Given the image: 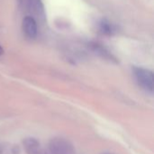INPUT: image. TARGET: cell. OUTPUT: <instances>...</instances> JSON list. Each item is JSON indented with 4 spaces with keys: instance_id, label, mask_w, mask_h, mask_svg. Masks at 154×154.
Instances as JSON below:
<instances>
[{
    "instance_id": "obj_3",
    "label": "cell",
    "mask_w": 154,
    "mask_h": 154,
    "mask_svg": "<svg viewBox=\"0 0 154 154\" xmlns=\"http://www.w3.org/2000/svg\"><path fill=\"white\" fill-rule=\"evenodd\" d=\"M23 30L26 36L31 39H33L37 36L38 34V26L35 19L32 16H25L23 20Z\"/></svg>"
},
{
    "instance_id": "obj_5",
    "label": "cell",
    "mask_w": 154,
    "mask_h": 154,
    "mask_svg": "<svg viewBox=\"0 0 154 154\" xmlns=\"http://www.w3.org/2000/svg\"><path fill=\"white\" fill-rule=\"evenodd\" d=\"M28 9L34 15L38 16H42L44 14L43 5L42 0H26Z\"/></svg>"
},
{
    "instance_id": "obj_1",
    "label": "cell",
    "mask_w": 154,
    "mask_h": 154,
    "mask_svg": "<svg viewBox=\"0 0 154 154\" xmlns=\"http://www.w3.org/2000/svg\"><path fill=\"white\" fill-rule=\"evenodd\" d=\"M134 74L137 83L141 87L148 92H153L154 77L152 71L141 67H135L134 68Z\"/></svg>"
},
{
    "instance_id": "obj_8",
    "label": "cell",
    "mask_w": 154,
    "mask_h": 154,
    "mask_svg": "<svg viewBox=\"0 0 154 154\" xmlns=\"http://www.w3.org/2000/svg\"><path fill=\"white\" fill-rule=\"evenodd\" d=\"M3 53H4V50H3V48L0 46V55H1V54H3Z\"/></svg>"
},
{
    "instance_id": "obj_2",
    "label": "cell",
    "mask_w": 154,
    "mask_h": 154,
    "mask_svg": "<svg viewBox=\"0 0 154 154\" xmlns=\"http://www.w3.org/2000/svg\"><path fill=\"white\" fill-rule=\"evenodd\" d=\"M50 154H75L73 145L63 138H54L49 143Z\"/></svg>"
},
{
    "instance_id": "obj_6",
    "label": "cell",
    "mask_w": 154,
    "mask_h": 154,
    "mask_svg": "<svg viewBox=\"0 0 154 154\" xmlns=\"http://www.w3.org/2000/svg\"><path fill=\"white\" fill-rule=\"evenodd\" d=\"M19 148L9 143H0V154H19Z\"/></svg>"
},
{
    "instance_id": "obj_4",
    "label": "cell",
    "mask_w": 154,
    "mask_h": 154,
    "mask_svg": "<svg viewBox=\"0 0 154 154\" xmlns=\"http://www.w3.org/2000/svg\"><path fill=\"white\" fill-rule=\"evenodd\" d=\"M23 143L27 154H43L41 143L35 138H26Z\"/></svg>"
},
{
    "instance_id": "obj_7",
    "label": "cell",
    "mask_w": 154,
    "mask_h": 154,
    "mask_svg": "<svg viewBox=\"0 0 154 154\" xmlns=\"http://www.w3.org/2000/svg\"><path fill=\"white\" fill-rule=\"evenodd\" d=\"M101 29H102V31L104 33H108V34L112 33V31H113L112 25L110 24L106 23V22H102V24H101Z\"/></svg>"
}]
</instances>
